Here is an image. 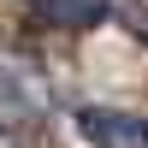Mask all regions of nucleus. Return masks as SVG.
<instances>
[{"mask_svg":"<svg viewBox=\"0 0 148 148\" xmlns=\"http://www.w3.org/2000/svg\"><path fill=\"white\" fill-rule=\"evenodd\" d=\"M83 136L95 148H148V119L136 113H113V107H83L77 113Z\"/></svg>","mask_w":148,"mask_h":148,"instance_id":"obj_1","label":"nucleus"},{"mask_svg":"<svg viewBox=\"0 0 148 148\" xmlns=\"http://www.w3.org/2000/svg\"><path fill=\"white\" fill-rule=\"evenodd\" d=\"M36 6H42V18L59 24V30H83V24L107 18V0H36Z\"/></svg>","mask_w":148,"mask_h":148,"instance_id":"obj_2","label":"nucleus"}]
</instances>
